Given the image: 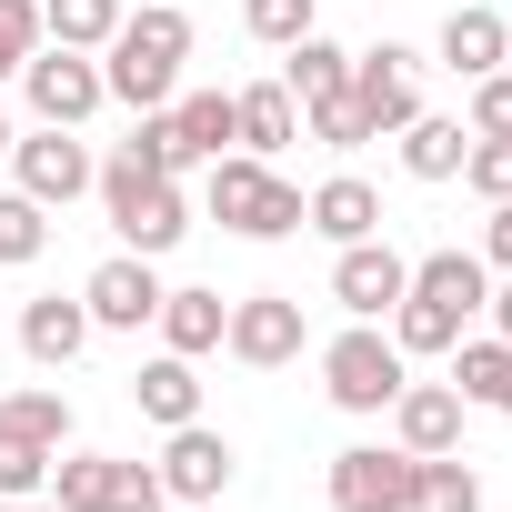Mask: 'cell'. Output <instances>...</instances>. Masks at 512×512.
Listing matches in <instances>:
<instances>
[{
  "mask_svg": "<svg viewBox=\"0 0 512 512\" xmlns=\"http://www.w3.org/2000/svg\"><path fill=\"white\" fill-rule=\"evenodd\" d=\"M482 302H492V272H482V251H422V262H412V282H402V302H392L382 322H392L402 362H442Z\"/></svg>",
  "mask_w": 512,
  "mask_h": 512,
  "instance_id": "obj_1",
  "label": "cell"
},
{
  "mask_svg": "<svg viewBox=\"0 0 512 512\" xmlns=\"http://www.w3.org/2000/svg\"><path fill=\"white\" fill-rule=\"evenodd\" d=\"M181 61H191V11L141 0V11H121V31L101 41V91H111L121 111H171Z\"/></svg>",
  "mask_w": 512,
  "mask_h": 512,
  "instance_id": "obj_2",
  "label": "cell"
},
{
  "mask_svg": "<svg viewBox=\"0 0 512 512\" xmlns=\"http://www.w3.org/2000/svg\"><path fill=\"white\" fill-rule=\"evenodd\" d=\"M201 211L241 241H292L302 231V181H282L251 151H221V161H201Z\"/></svg>",
  "mask_w": 512,
  "mask_h": 512,
  "instance_id": "obj_3",
  "label": "cell"
},
{
  "mask_svg": "<svg viewBox=\"0 0 512 512\" xmlns=\"http://www.w3.org/2000/svg\"><path fill=\"white\" fill-rule=\"evenodd\" d=\"M91 191H101V211H111L121 251H141V262H161V251H181V231H191V191H181L171 171H141L131 151H111Z\"/></svg>",
  "mask_w": 512,
  "mask_h": 512,
  "instance_id": "obj_4",
  "label": "cell"
},
{
  "mask_svg": "<svg viewBox=\"0 0 512 512\" xmlns=\"http://www.w3.org/2000/svg\"><path fill=\"white\" fill-rule=\"evenodd\" d=\"M402 382H412V362H402V342H392L382 322H352V332L322 342V392H332V412L372 422V412H392Z\"/></svg>",
  "mask_w": 512,
  "mask_h": 512,
  "instance_id": "obj_5",
  "label": "cell"
},
{
  "mask_svg": "<svg viewBox=\"0 0 512 512\" xmlns=\"http://www.w3.org/2000/svg\"><path fill=\"white\" fill-rule=\"evenodd\" d=\"M322 492H332V512H422V452H402V442H352V452H332Z\"/></svg>",
  "mask_w": 512,
  "mask_h": 512,
  "instance_id": "obj_6",
  "label": "cell"
},
{
  "mask_svg": "<svg viewBox=\"0 0 512 512\" xmlns=\"http://www.w3.org/2000/svg\"><path fill=\"white\" fill-rule=\"evenodd\" d=\"M51 502H61V512H161V472L131 462V452H71V442H61Z\"/></svg>",
  "mask_w": 512,
  "mask_h": 512,
  "instance_id": "obj_7",
  "label": "cell"
},
{
  "mask_svg": "<svg viewBox=\"0 0 512 512\" xmlns=\"http://www.w3.org/2000/svg\"><path fill=\"white\" fill-rule=\"evenodd\" d=\"M21 101H31V121H51V131H81L111 91H101V51H61V41H41L31 61H21Z\"/></svg>",
  "mask_w": 512,
  "mask_h": 512,
  "instance_id": "obj_8",
  "label": "cell"
},
{
  "mask_svg": "<svg viewBox=\"0 0 512 512\" xmlns=\"http://www.w3.org/2000/svg\"><path fill=\"white\" fill-rule=\"evenodd\" d=\"M302 342H312V322H302V302H292V292H241V302H231V322H221V352H231V362H251V372L302 362Z\"/></svg>",
  "mask_w": 512,
  "mask_h": 512,
  "instance_id": "obj_9",
  "label": "cell"
},
{
  "mask_svg": "<svg viewBox=\"0 0 512 512\" xmlns=\"http://www.w3.org/2000/svg\"><path fill=\"white\" fill-rule=\"evenodd\" d=\"M11 171H21V191H31L41 211H71V201H81V191L101 181V161H91V141H81V131H51V121L11 141Z\"/></svg>",
  "mask_w": 512,
  "mask_h": 512,
  "instance_id": "obj_10",
  "label": "cell"
},
{
  "mask_svg": "<svg viewBox=\"0 0 512 512\" xmlns=\"http://www.w3.org/2000/svg\"><path fill=\"white\" fill-rule=\"evenodd\" d=\"M352 101H362L372 141H392V131L422 111V51H402V41H372V51H352Z\"/></svg>",
  "mask_w": 512,
  "mask_h": 512,
  "instance_id": "obj_11",
  "label": "cell"
},
{
  "mask_svg": "<svg viewBox=\"0 0 512 512\" xmlns=\"http://www.w3.org/2000/svg\"><path fill=\"white\" fill-rule=\"evenodd\" d=\"M402 282H412V262H402V251L372 231V241H342L332 251V302L352 312V322H382L392 302H402Z\"/></svg>",
  "mask_w": 512,
  "mask_h": 512,
  "instance_id": "obj_12",
  "label": "cell"
},
{
  "mask_svg": "<svg viewBox=\"0 0 512 512\" xmlns=\"http://www.w3.org/2000/svg\"><path fill=\"white\" fill-rule=\"evenodd\" d=\"M81 312H91V332H151V312H161V272L141 262V251H111V262L81 282Z\"/></svg>",
  "mask_w": 512,
  "mask_h": 512,
  "instance_id": "obj_13",
  "label": "cell"
},
{
  "mask_svg": "<svg viewBox=\"0 0 512 512\" xmlns=\"http://www.w3.org/2000/svg\"><path fill=\"white\" fill-rule=\"evenodd\" d=\"M151 472H161V502H221L241 462H231V442H221L211 422H181V432L161 442V462H151Z\"/></svg>",
  "mask_w": 512,
  "mask_h": 512,
  "instance_id": "obj_14",
  "label": "cell"
},
{
  "mask_svg": "<svg viewBox=\"0 0 512 512\" xmlns=\"http://www.w3.org/2000/svg\"><path fill=\"white\" fill-rule=\"evenodd\" d=\"M462 412H472V402H462L452 382H402V392H392V442L422 452V462H432V452H462Z\"/></svg>",
  "mask_w": 512,
  "mask_h": 512,
  "instance_id": "obj_15",
  "label": "cell"
},
{
  "mask_svg": "<svg viewBox=\"0 0 512 512\" xmlns=\"http://www.w3.org/2000/svg\"><path fill=\"white\" fill-rule=\"evenodd\" d=\"M302 231H322L332 251H342V241H372V231H382V191H372L362 171H332L322 191H302Z\"/></svg>",
  "mask_w": 512,
  "mask_h": 512,
  "instance_id": "obj_16",
  "label": "cell"
},
{
  "mask_svg": "<svg viewBox=\"0 0 512 512\" xmlns=\"http://www.w3.org/2000/svg\"><path fill=\"white\" fill-rule=\"evenodd\" d=\"M292 141H302V101H292L282 81H251V91H231V151L272 161V151H292Z\"/></svg>",
  "mask_w": 512,
  "mask_h": 512,
  "instance_id": "obj_17",
  "label": "cell"
},
{
  "mask_svg": "<svg viewBox=\"0 0 512 512\" xmlns=\"http://www.w3.org/2000/svg\"><path fill=\"white\" fill-rule=\"evenodd\" d=\"M432 61H442V71H462V81H482V71H502V61H512V21L472 0V11H452V21H442Z\"/></svg>",
  "mask_w": 512,
  "mask_h": 512,
  "instance_id": "obj_18",
  "label": "cell"
},
{
  "mask_svg": "<svg viewBox=\"0 0 512 512\" xmlns=\"http://www.w3.org/2000/svg\"><path fill=\"white\" fill-rule=\"evenodd\" d=\"M21 352H31L41 372H71V362L91 352V312H81V302H61V292L21 302Z\"/></svg>",
  "mask_w": 512,
  "mask_h": 512,
  "instance_id": "obj_19",
  "label": "cell"
},
{
  "mask_svg": "<svg viewBox=\"0 0 512 512\" xmlns=\"http://www.w3.org/2000/svg\"><path fill=\"white\" fill-rule=\"evenodd\" d=\"M131 402H141V422H161V432L201 422V362H181V352H151V362L131 372Z\"/></svg>",
  "mask_w": 512,
  "mask_h": 512,
  "instance_id": "obj_20",
  "label": "cell"
},
{
  "mask_svg": "<svg viewBox=\"0 0 512 512\" xmlns=\"http://www.w3.org/2000/svg\"><path fill=\"white\" fill-rule=\"evenodd\" d=\"M221 322H231V302H221V292H161V312H151L161 352H181V362L221 352Z\"/></svg>",
  "mask_w": 512,
  "mask_h": 512,
  "instance_id": "obj_21",
  "label": "cell"
},
{
  "mask_svg": "<svg viewBox=\"0 0 512 512\" xmlns=\"http://www.w3.org/2000/svg\"><path fill=\"white\" fill-rule=\"evenodd\" d=\"M452 392H462L472 412H502V422H512V342H502V332L452 342Z\"/></svg>",
  "mask_w": 512,
  "mask_h": 512,
  "instance_id": "obj_22",
  "label": "cell"
},
{
  "mask_svg": "<svg viewBox=\"0 0 512 512\" xmlns=\"http://www.w3.org/2000/svg\"><path fill=\"white\" fill-rule=\"evenodd\" d=\"M282 91H292L302 111H312V101H342V91H352V51L322 41V31H302V41L282 51Z\"/></svg>",
  "mask_w": 512,
  "mask_h": 512,
  "instance_id": "obj_23",
  "label": "cell"
},
{
  "mask_svg": "<svg viewBox=\"0 0 512 512\" xmlns=\"http://www.w3.org/2000/svg\"><path fill=\"white\" fill-rule=\"evenodd\" d=\"M171 141H181V171L221 161L231 151V91H171Z\"/></svg>",
  "mask_w": 512,
  "mask_h": 512,
  "instance_id": "obj_24",
  "label": "cell"
},
{
  "mask_svg": "<svg viewBox=\"0 0 512 512\" xmlns=\"http://www.w3.org/2000/svg\"><path fill=\"white\" fill-rule=\"evenodd\" d=\"M392 141H402V171H412V181H462V151H472V131H462V121H442V111H412Z\"/></svg>",
  "mask_w": 512,
  "mask_h": 512,
  "instance_id": "obj_25",
  "label": "cell"
},
{
  "mask_svg": "<svg viewBox=\"0 0 512 512\" xmlns=\"http://www.w3.org/2000/svg\"><path fill=\"white\" fill-rule=\"evenodd\" d=\"M0 442H41V452H61V442H71V392H51V382L0 392Z\"/></svg>",
  "mask_w": 512,
  "mask_h": 512,
  "instance_id": "obj_26",
  "label": "cell"
},
{
  "mask_svg": "<svg viewBox=\"0 0 512 512\" xmlns=\"http://www.w3.org/2000/svg\"><path fill=\"white\" fill-rule=\"evenodd\" d=\"M121 31V0H41V41H61V51H101Z\"/></svg>",
  "mask_w": 512,
  "mask_h": 512,
  "instance_id": "obj_27",
  "label": "cell"
},
{
  "mask_svg": "<svg viewBox=\"0 0 512 512\" xmlns=\"http://www.w3.org/2000/svg\"><path fill=\"white\" fill-rule=\"evenodd\" d=\"M41 251H51V211L31 201V191H0V262H41Z\"/></svg>",
  "mask_w": 512,
  "mask_h": 512,
  "instance_id": "obj_28",
  "label": "cell"
},
{
  "mask_svg": "<svg viewBox=\"0 0 512 512\" xmlns=\"http://www.w3.org/2000/svg\"><path fill=\"white\" fill-rule=\"evenodd\" d=\"M241 31L262 51H292L302 31H322V11H312V0H241Z\"/></svg>",
  "mask_w": 512,
  "mask_h": 512,
  "instance_id": "obj_29",
  "label": "cell"
},
{
  "mask_svg": "<svg viewBox=\"0 0 512 512\" xmlns=\"http://www.w3.org/2000/svg\"><path fill=\"white\" fill-rule=\"evenodd\" d=\"M422 512H482V472L462 452H432L422 462Z\"/></svg>",
  "mask_w": 512,
  "mask_h": 512,
  "instance_id": "obj_30",
  "label": "cell"
},
{
  "mask_svg": "<svg viewBox=\"0 0 512 512\" xmlns=\"http://www.w3.org/2000/svg\"><path fill=\"white\" fill-rule=\"evenodd\" d=\"M462 131H472V141H512V71H482V81H472Z\"/></svg>",
  "mask_w": 512,
  "mask_h": 512,
  "instance_id": "obj_31",
  "label": "cell"
},
{
  "mask_svg": "<svg viewBox=\"0 0 512 512\" xmlns=\"http://www.w3.org/2000/svg\"><path fill=\"white\" fill-rule=\"evenodd\" d=\"M302 131H312L322 151H362V141H372V121H362V101H352V91H342V101H312V111H302Z\"/></svg>",
  "mask_w": 512,
  "mask_h": 512,
  "instance_id": "obj_32",
  "label": "cell"
},
{
  "mask_svg": "<svg viewBox=\"0 0 512 512\" xmlns=\"http://www.w3.org/2000/svg\"><path fill=\"white\" fill-rule=\"evenodd\" d=\"M51 462H61V452H41V442H0V502L51 492Z\"/></svg>",
  "mask_w": 512,
  "mask_h": 512,
  "instance_id": "obj_33",
  "label": "cell"
},
{
  "mask_svg": "<svg viewBox=\"0 0 512 512\" xmlns=\"http://www.w3.org/2000/svg\"><path fill=\"white\" fill-rule=\"evenodd\" d=\"M31 51H41V0H0V81H21Z\"/></svg>",
  "mask_w": 512,
  "mask_h": 512,
  "instance_id": "obj_34",
  "label": "cell"
},
{
  "mask_svg": "<svg viewBox=\"0 0 512 512\" xmlns=\"http://www.w3.org/2000/svg\"><path fill=\"white\" fill-rule=\"evenodd\" d=\"M462 181H472L482 201H512V141H472V151H462Z\"/></svg>",
  "mask_w": 512,
  "mask_h": 512,
  "instance_id": "obj_35",
  "label": "cell"
},
{
  "mask_svg": "<svg viewBox=\"0 0 512 512\" xmlns=\"http://www.w3.org/2000/svg\"><path fill=\"white\" fill-rule=\"evenodd\" d=\"M482 272H512V201H492L482 221Z\"/></svg>",
  "mask_w": 512,
  "mask_h": 512,
  "instance_id": "obj_36",
  "label": "cell"
},
{
  "mask_svg": "<svg viewBox=\"0 0 512 512\" xmlns=\"http://www.w3.org/2000/svg\"><path fill=\"white\" fill-rule=\"evenodd\" d=\"M482 312H492V332H502V342H512V272H502V292H492V302H482Z\"/></svg>",
  "mask_w": 512,
  "mask_h": 512,
  "instance_id": "obj_37",
  "label": "cell"
},
{
  "mask_svg": "<svg viewBox=\"0 0 512 512\" xmlns=\"http://www.w3.org/2000/svg\"><path fill=\"white\" fill-rule=\"evenodd\" d=\"M0 512H61V502H51V492H31V502H0Z\"/></svg>",
  "mask_w": 512,
  "mask_h": 512,
  "instance_id": "obj_38",
  "label": "cell"
},
{
  "mask_svg": "<svg viewBox=\"0 0 512 512\" xmlns=\"http://www.w3.org/2000/svg\"><path fill=\"white\" fill-rule=\"evenodd\" d=\"M11 141H21V131H11V111H0V161H11Z\"/></svg>",
  "mask_w": 512,
  "mask_h": 512,
  "instance_id": "obj_39",
  "label": "cell"
},
{
  "mask_svg": "<svg viewBox=\"0 0 512 512\" xmlns=\"http://www.w3.org/2000/svg\"><path fill=\"white\" fill-rule=\"evenodd\" d=\"M161 512H191V502H161Z\"/></svg>",
  "mask_w": 512,
  "mask_h": 512,
  "instance_id": "obj_40",
  "label": "cell"
},
{
  "mask_svg": "<svg viewBox=\"0 0 512 512\" xmlns=\"http://www.w3.org/2000/svg\"><path fill=\"white\" fill-rule=\"evenodd\" d=\"M502 71H512V61H502Z\"/></svg>",
  "mask_w": 512,
  "mask_h": 512,
  "instance_id": "obj_41",
  "label": "cell"
}]
</instances>
